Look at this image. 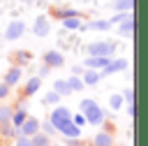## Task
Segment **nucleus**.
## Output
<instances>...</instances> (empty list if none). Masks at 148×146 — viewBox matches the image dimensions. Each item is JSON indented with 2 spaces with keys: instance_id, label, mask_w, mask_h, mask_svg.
<instances>
[{
  "instance_id": "obj_18",
  "label": "nucleus",
  "mask_w": 148,
  "mask_h": 146,
  "mask_svg": "<svg viewBox=\"0 0 148 146\" xmlns=\"http://www.w3.org/2000/svg\"><path fill=\"white\" fill-rule=\"evenodd\" d=\"M25 118H28L25 109H21V107H18V109H14V114H12V125H14V127H21Z\"/></svg>"
},
{
  "instance_id": "obj_34",
  "label": "nucleus",
  "mask_w": 148,
  "mask_h": 146,
  "mask_svg": "<svg viewBox=\"0 0 148 146\" xmlns=\"http://www.w3.org/2000/svg\"><path fill=\"white\" fill-rule=\"evenodd\" d=\"M72 74H76V76H79V74H83V67H81V65H76V67L72 70Z\"/></svg>"
},
{
  "instance_id": "obj_31",
  "label": "nucleus",
  "mask_w": 148,
  "mask_h": 146,
  "mask_svg": "<svg viewBox=\"0 0 148 146\" xmlns=\"http://www.w3.org/2000/svg\"><path fill=\"white\" fill-rule=\"evenodd\" d=\"M42 130H44V132H46V134H49V137H51V134H53V132H58V130H56V127H53V123H51V121H46V123H42Z\"/></svg>"
},
{
  "instance_id": "obj_35",
  "label": "nucleus",
  "mask_w": 148,
  "mask_h": 146,
  "mask_svg": "<svg viewBox=\"0 0 148 146\" xmlns=\"http://www.w3.org/2000/svg\"><path fill=\"white\" fill-rule=\"evenodd\" d=\"M127 114L134 116V102H127Z\"/></svg>"
},
{
  "instance_id": "obj_10",
  "label": "nucleus",
  "mask_w": 148,
  "mask_h": 146,
  "mask_svg": "<svg viewBox=\"0 0 148 146\" xmlns=\"http://www.w3.org/2000/svg\"><path fill=\"white\" fill-rule=\"evenodd\" d=\"M58 132H60L62 137H67V139H79V137H81V127H79V125H76L74 121L65 123V125H62V127H60Z\"/></svg>"
},
{
  "instance_id": "obj_17",
  "label": "nucleus",
  "mask_w": 148,
  "mask_h": 146,
  "mask_svg": "<svg viewBox=\"0 0 148 146\" xmlns=\"http://www.w3.org/2000/svg\"><path fill=\"white\" fill-rule=\"evenodd\" d=\"M53 90H56V93H60V95H69V93H72V88H69L67 79H56V81H53Z\"/></svg>"
},
{
  "instance_id": "obj_1",
  "label": "nucleus",
  "mask_w": 148,
  "mask_h": 146,
  "mask_svg": "<svg viewBox=\"0 0 148 146\" xmlns=\"http://www.w3.org/2000/svg\"><path fill=\"white\" fill-rule=\"evenodd\" d=\"M81 114L86 116V121L90 125H102L104 123V111L99 109V104L95 100H81Z\"/></svg>"
},
{
  "instance_id": "obj_21",
  "label": "nucleus",
  "mask_w": 148,
  "mask_h": 146,
  "mask_svg": "<svg viewBox=\"0 0 148 146\" xmlns=\"http://www.w3.org/2000/svg\"><path fill=\"white\" fill-rule=\"evenodd\" d=\"M12 114H14V109H12V107L0 104V125H2V123H12Z\"/></svg>"
},
{
  "instance_id": "obj_14",
  "label": "nucleus",
  "mask_w": 148,
  "mask_h": 146,
  "mask_svg": "<svg viewBox=\"0 0 148 146\" xmlns=\"http://www.w3.org/2000/svg\"><path fill=\"white\" fill-rule=\"evenodd\" d=\"M81 79H83V83H86V86H95V83L102 79V74H99V70H86Z\"/></svg>"
},
{
  "instance_id": "obj_28",
  "label": "nucleus",
  "mask_w": 148,
  "mask_h": 146,
  "mask_svg": "<svg viewBox=\"0 0 148 146\" xmlns=\"http://www.w3.org/2000/svg\"><path fill=\"white\" fill-rule=\"evenodd\" d=\"M14 146H32V139L25 137V134H18V137L14 139Z\"/></svg>"
},
{
  "instance_id": "obj_5",
  "label": "nucleus",
  "mask_w": 148,
  "mask_h": 146,
  "mask_svg": "<svg viewBox=\"0 0 148 146\" xmlns=\"http://www.w3.org/2000/svg\"><path fill=\"white\" fill-rule=\"evenodd\" d=\"M23 30H25V25H23V21H12V23L7 25V30H5V39H9V42H14V39H18V37L23 35Z\"/></svg>"
},
{
  "instance_id": "obj_23",
  "label": "nucleus",
  "mask_w": 148,
  "mask_h": 146,
  "mask_svg": "<svg viewBox=\"0 0 148 146\" xmlns=\"http://www.w3.org/2000/svg\"><path fill=\"white\" fill-rule=\"evenodd\" d=\"M12 56L16 58V63H18V65H25V63H30V58H32L28 51H16V53H12Z\"/></svg>"
},
{
  "instance_id": "obj_30",
  "label": "nucleus",
  "mask_w": 148,
  "mask_h": 146,
  "mask_svg": "<svg viewBox=\"0 0 148 146\" xmlns=\"http://www.w3.org/2000/svg\"><path fill=\"white\" fill-rule=\"evenodd\" d=\"M72 121H74V123H76V125H79V127H83V125H86V123H88V121H86V116H83V114H74V116H72Z\"/></svg>"
},
{
  "instance_id": "obj_20",
  "label": "nucleus",
  "mask_w": 148,
  "mask_h": 146,
  "mask_svg": "<svg viewBox=\"0 0 148 146\" xmlns=\"http://www.w3.org/2000/svg\"><path fill=\"white\" fill-rule=\"evenodd\" d=\"M67 83H69V88H72V93H79V90H83V79H79L76 74H72L69 79H67Z\"/></svg>"
},
{
  "instance_id": "obj_8",
  "label": "nucleus",
  "mask_w": 148,
  "mask_h": 146,
  "mask_svg": "<svg viewBox=\"0 0 148 146\" xmlns=\"http://www.w3.org/2000/svg\"><path fill=\"white\" fill-rule=\"evenodd\" d=\"M109 60H111V58H106V56H88V58L83 60V65H86L88 70H104V67L109 65Z\"/></svg>"
},
{
  "instance_id": "obj_36",
  "label": "nucleus",
  "mask_w": 148,
  "mask_h": 146,
  "mask_svg": "<svg viewBox=\"0 0 148 146\" xmlns=\"http://www.w3.org/2000/svg\"><path fill=\"white\" fill-rule=\"evenodd\" d=\"M67 146H81L79 139H67Z\"/></svg>"
},
{
  "instance_id": "obj_16",
  "label": "nucleus",
  "mask_w": 148,
  "mask_h": 146,
  "mask_svg": "<svg viewBox=\"0 0 148 146\" xmlns=\"http://www.w3.org/2000/svg\"><path fill=\"white\" fill-rule=\"evenodd\" d=\"M118 25H120V35H123V37L132 35V30H134V19H132V14H130V16L125 19V21H120Z\"/></svg>"
},
{
  "instance_id": "obj_39",
  "label": "nucleus",
  "mask_w": 148,
  "mask_h": 146,
  "mask_svg": "<svg viewBox=\"0 0 148 146\" xmlns=\"http://www.w3.org/2000/svg\"><path fill=\"white\" fill-rule=\"evenodd\" d=\"M51 146H58V144H51Z\"/></svg>"
},
{
  "instance_id": "obj_37",
  "label": "nucleus",
  "mask_w": 148,
  "mask_h": 146,
  "mask_svg": "<svg viewBox=\"0 0 148 146\" xmlns=\"http://www.w3.org/2000/svg\"><path fill=\"white\" fill-rule=\"evenodd\" d=\"M81 146H92V144H81Z\"/></svg>"
},
{
  "instance_id": "obj_12",
  "label": "nucleus",
  "mask_w": 148,
  "mask_h": 146,
  "mask_svg": "<svg viewBox=\"0 0 148 146\" xmlns=\"http://www.w3.org/2000/svg\"><path fill=\"white\" fill-rule=\"evenodd\" d=\"M39 86H42V76H30L23 86V97H32L39 90Z\"/></svg>"
},
{
  "instance_id": "obj_33",
  "label": "nucleus",
  "mask_w": 148,
  "mask_h": 146,
  "mask_svg": "<svg viewBox=\"0 0 148 146\" xmlns=\"http://www.w3.org/2000/svg\"><path fill=\"white\" fill-rule=\"evenodd\" d=\"M7 95H9V86H7L5 81H2V83H0V100H5Z\"/></svg>"
},
{
  "instance_id": "obj_27",
  "label": "nucleus",
  "mask_w": 148,
  "mask_h": 146,
  "mask_svg": "<svg viewBox=\"0 0 148 146\" xmlns=\"http://www.w3.org/2000/svg\"><path fill=\"white\" fill-rule=\"evenodd\" d=\"M58 100H60V93H56V90L44 95V104H58Z\"/></svg>"
},
{
  "instance_id": "obj_9",
  "label": "nucleus",
  "mask_w": 148,
  "mask_h": 146,
  "mask_svg": "<svg viewBox=\"0 0 148 146\" xmlns=\"http://www.w3.org/2000/svg\"><path fill=\"white\" fill-rule=\"evenodd\" d=\"M62 63H65V56H62L60 51L51 49V51L44 53V65H49V67H60Z\"/></svg>"
},
{
  "instance_id": "obj_15",
  "label": "nucleus",
  "mask_w": 148,
  "mask_h": 146,
  "mask_svg": "<svg viewBox=\"0 0 148 146\" xmlns=\"http://www.w3.org/2000/svg\"><path fill=\"white\" fill-rule=\"evenodd\" d=\"M62 25H65V28H69V30H79V28H83V23H81V14L62 19Z\"/></svg>"
},
{
  "instance_id": "obj_6",
  "label": "nucleus",
  "mask_w": 148,
  "mask_h": 146,
  "mask_svg": "<svg viewBox=\"0 0 148 146\" xmlns=\"http://www.w3.org/2000/svg\"><path fill=\"white\" fill-rule=\"evenodd\" d=\"M125 67H127V60H125V58H116V60H109V65H106L104 70H99V74H102V76H109V74L123 72Z\"/></svg>"
},
{
  "instance_id": "obj_25",
  "label": "nucleus",
  "mask_w": 148,
  "mask_h": 146,
  "mask_svg": "<svg viewBox=\"0 0 148 146\" xmlns=\"http://www.w3.org/2000/svg\"><path fill=\"white\" fill-rule=\"evenodd\" d=\"M53 14H56V19H60V21H62V19H67V16H76L79 12H76V9H56Z\"/></svg>"
},
{
  "instance_id": "obj_32",
  "label": "nucleus",
  "mask_w": 148,
  "mask_h": 146,
  "mask_svg": "<svg viewBox=\"0 0 148 146\" xmlns=\"http://www.w3.org/2000/svg\"><path fill=\"white\" fill-rule=\"evenodd\" d=\"M123 100H125V102H134V90H132V88H125V90H123Z\"/></svg>"
},
{
  "instance_id": "obj_4",
  "label": "nucleus",
  "mask_w": 148,
  "mask_h": 146,
  "mask_svg": "<svg viewBox=\"0 0 148 146\" xmlns=\"http://www.w3.org/2000/svg\"><path fill=\"white\" fill-rule=\"evenodd\" d=\"M39 130H42V123H39L35 116H28V118L23 121V125L18 127V132H21V134H25V137H35Z\"/></svg>"
},
{
  "instance_id": "obj_38",
  "label": "nucleus",
  "mask_w": 148,
  "mask_h": 146,
  "mask_svg": "<svg viewBox=\"0 0 148 146\" xmlns=\"http://www.w3.org/2000/svg\"><path fill=\"white\" fill-rule=\"evenodd\" d=\"M0 146H2V137H0Z\"/></svg>"
},
{
  "instance_id": "obj_3",
  "label": "nucleus",
  "mask_w": 148,
  "mask_h": 146,
  "mask_svg": "<svg viewBox=\"0 0 148 146\" xmlns=\"http://www.w3.org/2000/svg\"><path fill=\"white\" fill-rule=\"evenodd\" d=\"M113 51H116L113 42H92V44H88V56H106V58H111Z\"/></svg>"
},
{
  "instance_id": "obj_19",
  "label": "nucleus",
  "mask_w": 148,
  "mask_h": 146,
  "mask_svg": "<svg viewBox=\"0 0 148 146\" xmlns=\"http://www.w3.org/2000/svg\"><path fill=\"white\" fill-rule=\"evenodd\" d=\"M30 139H32V146H51V137L46 132H42V130L35 137H30Z\"/></svg>"
},
{
  "instance_id": "obj_26",
  "label": "nucleus",
  "mask_w": 148,
  "mask_h": 146,
  "mask_svg": "<svg viewBox=\"0 0 148 146\" xmlns=\"http://www.w3.org/2000/svg\"><path fill=\"white\" fill-rule=\"evenodd\" d=\"M130 14H132V12H118V14H113L109 21H111V25H118V23H120V21H125Z\"/></svg>"
},
{
  "instance_id": "obj_2",
  "label": "nucleus",
  "mask_w": 148,
  "mask_h": 146,
  "mask_svg": "<svg viewBox=\"0 0 148 146\" xmlns=\"http://www.w3.org/2000/svg\"><path fill=\"white\" fill-rule=\"evenodd\" d=\"M49 121L53 123V127H56V130H60L65 123H69V121H72V111H69L67 107H58V104H56V107H53V111H51V116H49Z\"/></svg>"
},
{
  "instance_id": "obj_13",
  "label": "nucleus",
  "mask_w": 148,
  "mask_h": 146,
  "mask_svg": "<svg viewBox=\"0 0 148 146\" xmlns=\"http://www.w3.org/2000/svg\"><path fill=\"white\" fill-rule=\"evenodd\" d=\"M90 144H92V146H113V134H111L109 130H102V132H97V134L92 137Z\"/></svg>"
},
{
  "instance_id": "obj_7",
  "label": "nucleus",
  "mask_w": 148,
  "mask_h": 146,
  "mask_svg": "<svg viewBox=\"0 0 148 146\" xmlns=\"http://www.w3.org/2000/svg\"><path fill=\"white\" fill-rule=\"evenodd\" d=\"M32 30L37 37H46L49 30H51V23H49V16H37L35 23H32Z\"/></svg>"
},
{
  "instance_id": "obj_29",
  "label": "nucleus",
  "mask_w": 148,
  "mask_h": 146,
  "mask_svg": "<svg viewBox=\"0 0 148 146\" xmlns=\"http://www.w3.org/2000/svg\"><path fill=\"white\" fill-rule=\"evenodd\" d=\"M109 104H111V109H120L123 107V95H111L109 97Z\"/></svg>"
},
{
  "instance_id": "obj_24",
  "label": "nucleus",
  "mask_w": 148,
  "mask_h": 146,
  "mask_svg": "<svg viewBox=\"0 0 148 146\" xmlns=\"http://www.w3.org/2000/svg\"><path fill=\"white\" fill-rule=\"evenodd\" d=\"M134 0H116V9L118 12H132Z\"/></svg>"
},
{
  "instance_id": "obj_22",
  "label": "nucleus",
  "mask_w": 148,
  "mask_h": 146,
  "mask_svg": "<svg viewBox=\"0 0 148 146\" xmlns=\"http://www.w3.org/2000/svg\"><path fill=\"white\" fill-rule=\"evenodd\" d=\"M86 28H90V30H109L111 28V21L106 19V21H90Z\"/></svg>"
},
{
  "instance_id": "obj_11",
  "label": "nucleus",
  "mask_w": 148,
  "mask_h": 146,
  "mask_svg": "<svg viewBox=\"0 0 148 146\" xmlns=\"http://www.w3.org/2000/svg\"><path fill=\"white\" fill-rule=\"evenodd\" d=\"M21 74H23V70H21V65H14V67H9L7 70V74H5V83L12 88V86H16L18 81H21Z\"/></svg>"
}]
</instances>
